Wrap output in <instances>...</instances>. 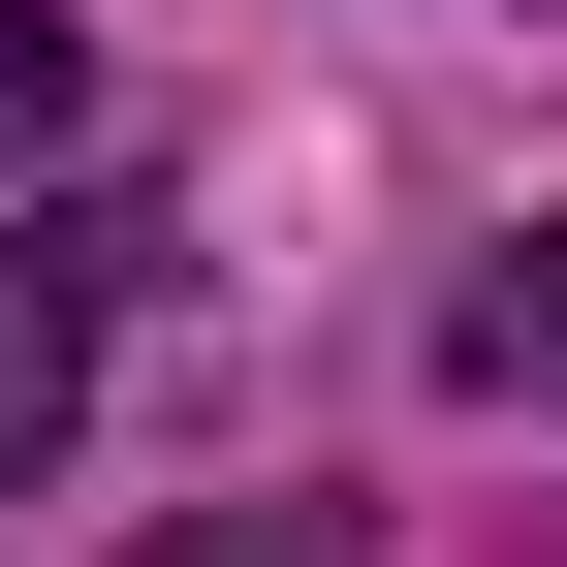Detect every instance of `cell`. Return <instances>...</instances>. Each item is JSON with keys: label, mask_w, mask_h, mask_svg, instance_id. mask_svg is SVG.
<instances>
[{"label": "cell", "mask_w": 567, "mask_h": 567, "mask_svg": "<svg viewBox=\"0 0 567 567\" xmlns=\"http://www.w3.org/2000/svg\"><path fill=\"white\" fill-rule=\"evenodd\" d=\"M158 567H316V536H158Z\"/></svg>", "instance_id": "277c9868"}, {"label": "cell", "mask_w": 567, "mask_h": 567, "mask_svg": "<svg viewBox=\"0 0 567 567\" xmlns=\"http://www.w3.org/2000/svg\"><path fill=\"white\" fill-rule=\"evenodd\" d=\"M95 410V252L63 221H0V505H32V442Z\"/></svg>", "instance_id": "6da1fadb"}, {"label": "cell", "mask_w": 567, "mask_h": 567, "mask_svg": "<svg viewBox=\"0 0 567 567\" xmlns=\"http://www.w3.org/2000/svg\"><path fill=\"white\" fill-rule=\"evenodd\" d=\"M63 126H95V32H63V0H0V158H63Z\"/></svg>", "instance_id": "7a4b0ae2"}, {"label": "cell", "mask_w": 567, "mask_h": 567, "mask_svg": "<svg viewBox=\"0 0 567 567\" xmlns=\"http://www.w3.org/2000/svg\"><path fill=\"white\" fill-rule=\"evenodd\" d=\"M473 379H536V410H567V221H536L505 284H473Z\"/></svg>", "instance_id": "3957f363"}]
</instances>
